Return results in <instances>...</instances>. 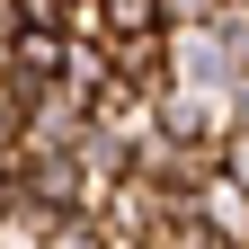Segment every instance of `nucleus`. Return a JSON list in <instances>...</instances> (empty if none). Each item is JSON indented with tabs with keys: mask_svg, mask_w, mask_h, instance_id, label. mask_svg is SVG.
<instances>
[{
	"mask_svg": "<svg viewBox=\"0 0 249 249\" xmlns=\"http://www.w3.org/2000/svg\"><path fill=\"white\" fill-rule=\"evenodd\" d=\"M98 27L107 36H151L160 27V0H98Z\"/></svg>",
	"mask_w": 249,
	"mask_h": 249,
	"instance_id": "nucleus-1",
	"label": "nucleus"
}]
</instances>
